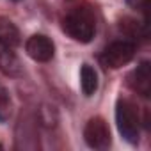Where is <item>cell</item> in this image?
<instances>
[{"mask_svg": "<svg viewBox=\"0 0 151 151\" xmlns=\"http://www.w3.org/2000/svg\"><path fill=\"white\" fill-rule=\"evenodd\" d=\"M128 86L137 94L147 98L151 94V64L147 60L140 62L130 75H128Z\"/></svg>", "mask_w": 151, "mask_h": 151, "instance_id": "obj_6", "label": "cell"}, {"mask_svg": "<svg viewBox=\"0 0 151 151\" xmlns=\"http://www.w3.org/2000/svg\"><path fill=\"white\" fill-rule=\"evenodd\" d=\"M0 41L6 43L11 48H16L22 43L18 27L11 20H7V18H0Z\"/></svg>", "mask_w": 151, "mask_h": 151, "instance_id": "obj_8", "label": "cell"}, {"mask_svg": "<svg viewBox=\"0 0 151 151\" xmlns=\"http://www.w3.org/2000/svg\"><path fill=\"white\" fill-rule=\"evenodd\" d=\"M13 114V100L9 91L0 84V121H7Z\"/></svg>", "mask_w": 151, "mask_h": 151, "instance_id": "obj_10", "label": "cell"}, {"mask_svg": "<svg viewBox=\"0 0 151 151\" xmlns=\"http://www.w3.org/2000/svg\"><path fill=\"white\" fill-rule=\"evenodd\" d=\"M25 52L30 59L36 62H48L55 55V45L53 41L45 34H34L25 43Z\"/></svg>", "mask_w": 151, "mask_h": 151, "instance_id": "obj_5", "label": "cell"}, {"mask_svg": "<svg viewBox=\"0 0 151 151\" xmlns=\"http://www.w3.org/2000/svg\"><path fill=\"white\" fill-rule=\"evenodd\" d=\"M0 71L7 77H20L23 66L14 52V48L7 46L6 43L0 41Z\"/></svg>", "mask_w": 151, "mask_h": 151, "instance_id": "obj_7", "label": "cell"}, {"mask_svg": "<svg viewBox=\"0 0 151 151\" xmlns=\"http://www.w3.org/2000/svg\"><path fill=\"white\" fill-rule=\"evenodd\" d=\"M126 4H128L132 9L142 13V14L147 18V6H149V0H126Z\"/></svg>", "mask_w": 151, "mask_h": 151, "instance_id": "obj_11", "label": "cell"}, {"mask_svg": "<svg viewBox=\"0 0 151 151\" xmlns=\"http://www.w3.org/2000/svg\"><path fill=\"white\" fill-rule=\"evenodd\" d=\"M2 147H4V146H2V144H0V149H2Z\"/></svg>", "mask_w": 151, "mask_h": 151, "instance_id": "obj_12", "label": "cell"}, {"mask_svg": "<svg viewBox=\"0 0 151 151\" xmlns=\"http://www.w3.org/2000/svg\"><path fill=\"white\" fill-rule=\"evenodd\" d=\"M62 27H64V32L71 39L78 43H89L93 41L94 32H96L94 14L86 7H77L66 14Z\"/></svg>", "mask_w": 151, "mask_h": 151, "instance_id": "obj_1", "label": "cell"}, {"mask_svg": "<svg viewBox=\"0 0 151 151\" xmlns=\"http://www.w3.org/2000/svg\"><path fill=\"white\" fill-rule=\"evenodd\" d=\"M116 123L121 137L130 142L137 144L139 135H140V119H139V110L133 101L130 100H119L116 105Z\"/></svg>", "mask_w": 151, "mask_h": 151, "instance_id": "obj_2", "label": "cell"}, {"mask_svg": "<svg viewBox=\"0 0 151 151\" xmlns=\"http://www.w3.org/2000/svg\"><path fill=\"white\" fill-rule=\"evenodd\" d=\"M135 43L130 41V39H117V41H112L100 55V60L103 66L110 68V69H117V68H123L126 66L133 55H135Z\"/></svg>", "mask_w": 151, "mask_h": 151, "instance_id": "obj_3", "label": "cell"}, {"mask_svg": "<svg viewBox=\"0 0 151 151\" xmlns=\"http://www.w3.org/2000/svg\"><path fill=\"white\" fill-rule=\"evenodd\" d=\"M80 87L86 96H93L98 89V73L89 64H84L80 69Z\"/></svg>", "mask_w": 151, "mask_h": 151, "instance_id": "obj_9", "label": "cell"}, {"mask_svg": "<svg viewBox=\"0 0 151 151\" xmlns=\"http://www.w3.org/2000/svg\"><path fill=\"white\" fill-rule=\"evenodd\" d=\"M86 144L93 149H107L110 146V130L103 117H91L84 128Z\"/></svg>", "mask_w": 151, "mask_h": 151, "instance_id": "obj_4", "label": "cell"}]
</instances>
